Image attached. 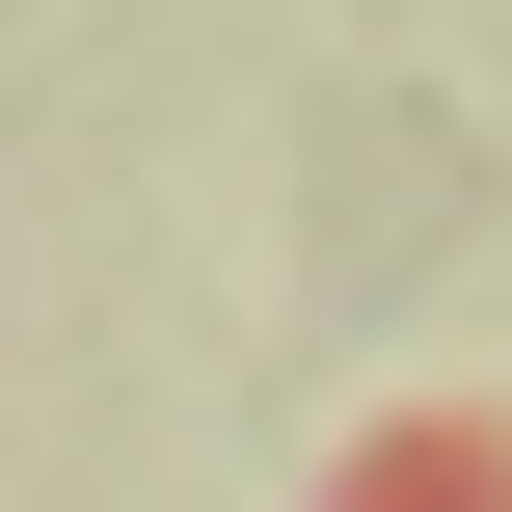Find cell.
Masks as SVG:
<instances>
[{
  "mask_svg": "<svg viewBox=\"0 0 512 512\" xmlns=\"http://www.w3.org/2000/svg\"><path fill=\"white\" fill-rule=\"evenodd\" d=\"M324 512H512V459H486V405H405V432H378Z\"/></svg>",
  "mask_w": 512,
  "mask_h": 512,
  "instance_id": "obj_1",
  "label": "cell"
}]
</instances>
